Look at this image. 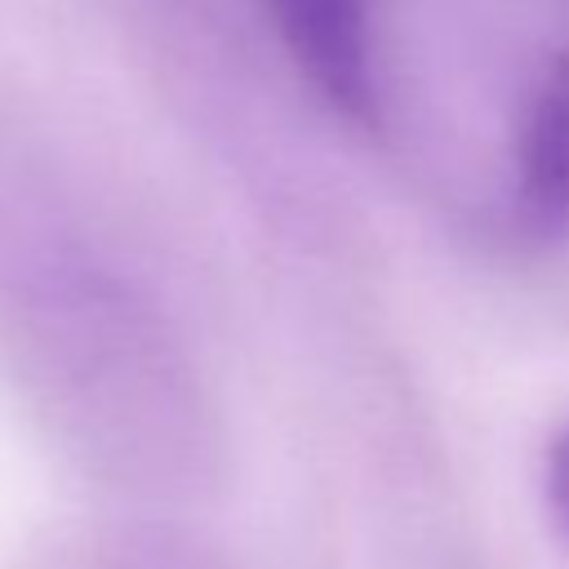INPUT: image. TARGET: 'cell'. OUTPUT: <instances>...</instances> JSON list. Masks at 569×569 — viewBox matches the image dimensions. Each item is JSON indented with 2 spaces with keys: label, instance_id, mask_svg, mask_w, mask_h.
Masks as SVG:
<instances>
[{
  "label": "cell",
  "instance_id": "1",
  "mask_svg": "<svg viewBox=\"0 0 569 569\" xmlns=\"http://www.w3.org/2000/svg\"><path fill=\"white\" fill-rule=\"evenodd\" d=\"M293 67L320 89L342 116L378 120V71H373V22L369 0H262Z\"/></svg>",
  "mask_w": 569,
  "mask_h": 569
},
{
  "label": "cell",
  "instance_id": "2",
  "mask_svg": "<svg viewBox=\"0 0 569 569\" xmlns=\"http://www.w3.org/2000/svg\"><path fill=\"white\" fill-rule=\"evenodd\" d=\"M520 191L542 218H569V49L547 67L520 129Z\"/></svg>",
  "mask_w": 569,
  "mask_h": 569
},
{
  "label": "cell",
  "instance_id": "3",
  "mask_svg": "<svg viewBox=\"0 0 569 569\" xmlns=\"http://www.w3.org/2000/svg\"><path fill=\"white\" fill-rule=\"evenodd\" d=\"M542 493H547V511H551L560 538L569 542V427H565V431L551 440V449H547Z\"/></svg>",
  "mask_w": 569,
  "mask_h": 569
}]
</instances>
